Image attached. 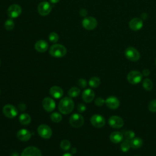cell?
<instances>
[{
	"label": "cell",
	"mask_w": 156,
	"mask_h": 156,
	"mask_svg": "<svg viewBox=\"0 0 156 156\" xmlns=\"http://www.w3.org/2000/svg\"><path fill=\"white\" fill-rule=\"evenodd\" d=\"M74 104L71 98L65 97L62 98L58 104V110L64 115L69 114L74 109Z\"/></svg>",
	"instance_id": "1"
},
{
	"label": "cell",
	"mask_w": 156,
	"mask_h": 156,
	"mask_svg": "<svg viewBox=\"0 0 156 156\" xmlns=\"http://www.w3.org/2000/svg\"><path fill=\"white\" fill-rule=\"evenodd\" d=\"M49 52L50 55L54 57L60 58L66 55V48L62 44H54L51 46Z\"/></svg>",
	"instance_id": "2"
},
{
	"label": "cell",
	"mask_w": 156,
	"mask_h": 156,
	"mask_svg": "<svg viewBox=\"0 0 156 156\" xmlns=\"http://www.w3.org/2000/svg\"><path fill=\"white\" fill-rule=\"evenodd\" d=\"M124 54L126 57L132 62H136L140 58V52L133 47H128L126 49Z\"/></svg>",
	"instance_id": "3"
},
{
	"label": "cell",
	"mask_w": 156,
	"mask_h": 156,
	"mask_svg": "<svg viewBox=\"0 0 156 156\" xmlns=\"http://www.w3.org/2000/svg\"><path fill=\"white\" fill-rule=\"evenodd\" d=\"M142 77L143 74H141V73H140L138 71L133 70L128 73L127 76V79L130 83L135 85L141 82Z\"/></svg>",
	"instance_id": "4"
},
{
	"label": "cell",
	"mask_w": 156,
	"mask_h": 156,
	"mask_svg": "<svg viewBox=\"0 0 156 156\" xmlns=\"http://www.w3.org/2000/svg\"><path fill=\"white\" fill-rule=\"evenodd\" d=\"M69 122L72 127L79 128L83 126L84 123V119L81 115L79 113H74L70 116Z\"/></svg>",
	"instance_id": "5"
},
{
	"label": "cell",
	"mask_w": 156,
	"mask_h": 156,
	"mask_svg": "<svg viewBox=\"0 0 156 156\" xmlns=\"http://www.w3.org/2000/svg\"><path fill=\"white\" fill-rule=\"evenodd\" d=\"M37 132L38 135L43 138L49 139L51 137L52 132L49 126L46 124H41L38 126Z\"/></svg>",
	"instance_id": "6"
},
{
	"label": "cell",
	"mask_w": 156,
	"mask_h": 156,
	"mask_svg": "<svg viewBox=\"0 0 156 156\" xmlns=\"http://www.w3.org/2000/svg\"><path fill=\"white\" fill-rule=\"evenodd\" d=\"M82 26L83 27L88 30H93L94 29L97 25H98V21L94 17L92 16H87L85 17L82 20Z\"/></svg>",
	"instance_id": "7"
},
{
	"label": "cell",
	"mask_w": 156,
	"mask_h": 156,
	"mask_svg": "<svg viewBox=\"0 0 156 156\" xmlns=\"http://www.w3.org/2000/svg\"><path fill=\"white\" fill-rule=\"evenodd\" d=\"M2 112L4 115L9 118H13L18 114L16 108L11 104H6L3 107Z\"/></svg>",
	"instance_id": "8"
},
{
	"label": "cell",
	"mask_w": 156,
	"mask_h": 156,
	"mask_svg": "<svg viewBox=\"0 0 156 156\" xmlns=\"http://www.w3.org/2000/svg\"><path fill=\"white\" fill-rule=\"evenodd\" d=\"M90 122L94 127L96 128H101L105 124V119L102 116L95 114L91 117Z\"/></svg>",
	"instance_id": "9"
},
{
	"label": "cell",
	"mask_w": 156,
	"mask_h": 156,
	"mask_svg": "<svg viewBox=\"0 0 156 156\" xmlns=\"http://www.w3.org/2000/svg\"><path fill=\"white\" fill-rule=\"evenodd\" d=\"M108 123L112 128L119 129L123 126L124 121L118 116H112L108 118Z\"/></svg>",
	"instance_id": "10"
},
{
	"label": "cell",
	"mask_w": 156,
	"mask_h": 156,
	"mask_svg": "<svg viewBox=\"0 0 156 156\" xmlns=\"http://www.w3.org/2000/svg\"><path fill=\"white\" fill-rule=\"evenodd\" d=\"M22 12L21 7L18 4L11 5L7 10V15L11 18H15L18 17Z\"/></svg>",
	"instance_id": "11"
},
{
	"label": "cell",
	"mask_w": 156,
	"mask_h": 156,
	"mask_svg": "<svg viewBox=\"0 0 156 156\" xmlns=\"http://www.w3.org/2000/svg\"><path fill=\"white\" fill-rule=\"evenodd\" d=\"M52 10V5L46 1L41 2L38 5V12L41 16L48 15Z\"/></svg>",
	"instance_id": "12"
},
{
	"label": "cell",
	"mask_w": 156,
	"mask_h": 156,
	"mask_svg": "<svg viewBox=\"0 0 156 156\" xmlns=\"http://www.w3.org/2000/svg\"><path fill=\"white\" fill-rule=\"evenodd\" d=\"M21 156H42L38 148L35 146H28L22 152Z\"/></svg>",
	"instance_id": "13"
},
{
	"label": "cell",
	"mask_w": 156,
	"mask_h": 156,
	"mask_svg": "<svg viewBox=\"0 0 156 156\" xmlns=\"http://www.w3.org/2000/svg\"><path fill=\"white\" fill-rule=\"evenodd\" d=\"M42 105L46 112H51L55 108V102L52 98L47 97L43 99L42 101Z\"/></svg>",
	"instance_id": "14"
},
{
	"label": "cell",
	"mask_w": 156,
	"mask_h": 156,
	"mask_svg": "<svg viewBox=\"0 0 156 156\" xmlns=\"http://www.w3.org/2000/svg\"><path fill=\"white\" fill-rule=\"evenodd\" d=\"M129 26L131 30L138 31L142 29L143 26V22L141 18H134L129 21Z\"/></svg>",
	"instance_id": "15"
},
{
	"label": "cell",
	"mask_w": 156,
	"mask_h": 156,
	"mask_svg": "<svg viewBox=\"0 0 156 156\" xmlns=\"http://www.w3.org/2000/svg\"><path fill=\"white\" fill-rule=\"evenodd\" d=\"M107 107L112 110H115L118 108L120 102L119 99L115 96H110L107 98L105 102Z\"/></svg>",
	"instance_id": "16"
},
{
	"label": "cell",
	"mask_w": 156,
	"mask_h": 156,
	"mask_svg": "<svg viewBox=\"0 0 156 156\" xmlns=\"http://www.w3.org/2000/svg\"><path fill=\"white\" fill-rule=\"evenodd\" d=\"M17 138L22 141H27L31 137V133L26 129H21L17 132Z\"/></svg>",
	"instance_id": "17"
},
{
	"label": "cell",
	"mask_w": 156,
	"mask_h": 156,
	"mask_svg": "<svg viewBox=\"0 0 156 156\" xmlns=\"http://www.w3.org/2000/svg\"><path fill=\"white\" fill-rule=\"evenodd\" d=\"M82 98L84 102L87 103L91 102L94 98V92L91 89H86L83 91Z\"/></svg>",
	"instance_id": "18"
},
{
	"label": "cell",
	"mask_w": 156,
	"mask_h": 156,
	"mask_svg": "<svg viewBox=\"0 0 156 156\" xmlns=\"http://www.w3.org/2000/svg\"><path fill=\"white\" fill-rule=\"evenodd\" d=\"M49 94L55 99L60 98L63 94V89L58 86H53L49 89Z\"/></svg>",
	"instance_id": "19"
},
{
	"label": "cell",
	"mask_w": 156,
	"mask_h": 156,
	"mask_svg": "<svg viewBox=\"0 0 156 156\" xmlns=\"http://www.w3.org/2000/svg\"><path fill=\"white\" fill-rule=\"evenodd\" d=\"M48 48V43L43 40H40L37 41L35 44V49L39 52H44Z\"/></svg>",
	"instance_id": "20"
},
{
	"label": "cell",
	"mask_w": 156,
	"mask_h": 156,
	"mask_svg": "<svg viewBox=\"0 0 156 156\" xmlns=\"http://www.w3.org/2000/svg\"><path fill=\"white\" fill-rule=\"evenodd\" d=\"M123 135L121 132L118 131H115L110 133V141L115 144L119 143L123 140Z\"/></svg>",
	"instance_id": "21"
},
{
	"label": "cell",
	"mask_w": 156,
	"mask_h": 156,
	"mask_svg": "<svg viewBox=\"0 0 156 156\" xmlns=\"http://www.w3.org/2000/svg\"><path fill=\"white\" fill-rule=\"evenodd\" d=\"M143 141L141 138L139 137H134L130 141V147L133 149H138L142 146Z\"/></svg>",
	"instance_id": "22"
},
{
	"label": "cell",
	"mask_w": 156,
	"mask_h": 156,
	"mask_svg": "<svg viewBox=\"0 0 156 156\" xmlns=\"http://www.w3.org/2000/svg\"><path fill=\"white\" fill-rule=\"evenodd\" d=\"M19 121L21 124L26 126L30 123L31 117L27 113H22L19 117Z\"/></svg>",
	"instance_id": "23"
},
{
	"label": "cell",
	"mask_w": 156,
	"mask_h": 156,
	"mask_svg": "<svg viewBox=\"0 0 156 156\" xmlns=\"http://www.w3.org/2000/svg\"><path fill=\"white\" fill-rule=\"evenodd\" d=\"M89 85L92 88H97L101 83L100 79L98 77L93 76L91 77L88 82Z\"/></svg>",
	"instance_id": "24"
},
{
	"label": "cell",
	"mask_w": 156,
	"mask_h": 156,
	"mask_svg": "<svg viewBox=\"0 0 156 156\" xmlns=\"http://www.w3.org/2000/svg\"><path fill=\"white\" fill-rule=\"evenodd\" d=\"M80 93V90L79 88L76 87H74L71 88L68 92V94L69 97L71 98H76L79 96Z\"/></svg>",
	"instance_id": "25"
},
{
	"label": "cell",
	"mask_w": 156,
	"mask_h": 156,
	"mask_svg": "<svg viewBox=\"0 0 156 156\" xmlns=\"http://www.w3.org/2000/svg\"><path fill=\"white\" fill-rule=\"evenodd\" d=\"M122 133L123 135V138L125 140L130 141L135 137V133L132 130H125Z\"/></svg>",
	"instance_id": "26"
},
{
	"label": "cell",
	"mask_w": 156,
	"mask_h": 156,
	"mask_svg": "<svg viewBox=\"0 0 156 156\" xmlns=\"http://www.w3.org/2000/svg\"><path fill=\"white\" fill-rule=\"evenodd\" d=\"M142 84H143V88L147 91L151 90L153 88V83H152V80L146 78V79H144Z\"/></svg>",
	"instance_id": "27"
},
{
	"label": "cell",
	"mask_w": 156,
	"mask_h": 156,
	"mask_svg": "<svg viewBox=\"0 0 156 156\" xmlns=\"http://www.w3.org/2000/svg\"><path fill=\"white\" fill-rule=\"evenodd\" d=\"M50 118H51V121L54 122H59L62 121V116L61 114H60L59 113L54 112L51 115Z\"/></svg>",
	"instance_id": "28"
},
{
	"label": "cell",
	"mask_w": 156,
	"mask_h": 156,
	"mask_svg": "<svg viewBox=\"0 0 156 156\" xmlns=\"http://www.w3.org/2000/svg\"><path fill=\"white\" fill-rule=\"evenodd\" d=\"M120 147H121V150L122 152H126L129 151V149H130V148L131 147H130V141L124 140L122 142V143L121 144Z\"/></svg>",
	"instance_id": "29"
},
{
	"label": "cell",
	"mask_w": 156,
	"mask_h": 156,
	"mask_svg": "<svg viewBox=\"0 0 156 156\" xmlns=\"http://www.w3.org/2000/svg\"><path fill=\"white\" fill-rule=\"evenodd\" d=\"M15 26L14 21L12 20V19H9L5 21L4 23V27L7 30H11L13 29Z\"/></svg>",
	"instance_id": "30"
},
{
	"label": "cell",
	"mask_w": 156,
	"mask_h": 156,
	"mask_svg": "<svg viewBox=\"0 0 156 156\" xmlns=\"http://www.w3.org/2000/svg\"><path fill=\"white\" fill-rule=\"evenodd\" d=\"M60 147L63 151H68L71 147V143L67 140H63L60 143Z\"/></svg>",
	"instance_id": "31"
},
{
	"label": "cell",
	"mask_w": 156,
	"mask_h": 156,
	"mask_svg": "<svg viewBox=\"0 0 156 156\" xmlns=\"http://www.w3.org/2000/svg\"><path fill=\"white\" fill-rule=\"evenodd\" d=\"M58 35L57 33L55 32H51L49 35V40L51 42L53 43H57L58 40Z\"/></svg>",
	"instance_id": "32"
},
{
	"label": "cell",
	"mask_w": 156,
	"mask_h": 156,
	"mask_svg": "<svg viewBox=\"0 0 156 156\" xmlns=\"http://www.w3.org/2000/svg\"><path fill=\"white\" fill-rule=\"evenodd\" d=\"M148 109L150 112H156V99H153L149 102Z\"/></svg>",
	"instance_id": "33"
},
{
	"label": "cell",
	"mask_w": 156,
	"mask_h": 156,
	"mask_svg": "<svg viewBox=\"0 0 156 156\" xmlns=\"http://www.w3.org/2000/svg\"><path fill=\"white\" fill-rule=\"evenodd\" d=\"M105 102V100H104L102 98L99 97V98H97L95 99L94 103H95L96 105H97L98 107H101V106H102L104 104Z\"/></svg>",
	"instance_id": "34"
},
{
	"label": "cell",
	"mask_w": 156,
	"mask_h": 156,
	"mask_svg": "<svg viewBox=\"0 0 156 156\" xmlns=\"http://www.w3.org/2000/svg\"><path fill=\"white\" fill-rule=\"evenodd\" d=\"M77 84H78V85L80 87H81L82 88H85L87 87V81H86L85 79H79L78 80V81H77Z\"/></svg>",
	"instance_id": "35"
},
{
	"label": "cell",
	"mask_w": 156,
	"mask_h": 156,
	"mask_svg": "<svg viewBox=\"0 0 156 156\" xmlns=\"http://www.w3.org/2000/svg\"><path fill=\"white\" fill-rule=\"evenodd\" d=\"M77 110L80 113L83 112L86 110V106L83 104H79L77 106Z\"/></svg>",
	"instance_id": "36"
},
{
	"label": "cell",
	"mask_w": 156,
	"mask_h": 156,
	"mask_svg": "<svg viewBox=\"0 0 156 156\" xmlns=\"http://www.w3.org/2000/svg\"><path fill=\"white\" fill-rule=\"evenodd\" d=\"M88 13V12L86 9H81L80 10H79V14L80 16H85Z\"/></svg>",
	"instance_id": "37"
},
{
	"label": "cell",
	"mask_w": 156,
	"mask_h": 156,
	"mask_svg": "<svg viewBox=\"0 0 156 156\" xmlns=\"http://www.w3.org/2000/svg\"><path fill=\"white\" fill-rule=\"evenodd\" d=\"M26 105L24 104L21 103L18 105V109L20 111H24L26 110Z\"/></svg>",
	"instance_id": "38"
},
{
	"label": "cell",
	"mask_w": 156,
	"mask_h": 156,
	"mask_svg": "<svg viewBox=\"0 0 156 156\" xmlns=\"http://www.w3.org/2000/svg\"><path fill=\"white\" fill-rule=\"evenodd\" d=\"M142 74L144 76H147L150 74V71L148 69H144L143 70V72H142Z\"/></svg>",
	"instance_id": "39"
},
{
	"label": "cell",
	"mask_w": 156,
	"mask_h": 156,
	"mask_svg": "<svg viewBox=\"0 0 156 156\" xmlns=\"http://www.w3.org/2000/svg\"><path fill=\"white\" fill-rule=\"evenodd\" d=\"M51 2L53 3V4H55V3H57L60 0H49Z\"/></svg>",
	"instance_id": "40"
},
{
	"label": "cell",
	"mask_w": 156,
	"mask_h": 156,
	"mask_svg": "<svg viewBox=\"0 0 156 156\" xmlns=\"http://www.w3.org/2000/svg\"><path fill=\"white\" fill-rule=\"evenodd\" d=\"M71 151L72 154H75L76 152V148H73V149H71Z\"/></svg>",
	"instance_id": "41"
},
{
	"label": "cell",
	"mask_w": 156,
	"mask_h": 156,
	"mask_svg": "<svg viewBox=\"0 0 156 156\" xmlns=\"http://www.w3.org/2000/svg\"><path fill=\"white\" fill-rule=\"evenodd\" d=\"M62 156H73L70 153H66V154H64Z\"/></svg>",
	"instance_id": "42"
},
{
	"label": "cell",
	"mask_w": 156,
	"mask_h": 156,
	"mask_svg": "<svg viewBox=\"0 0 156 156\" xmlns=\"http://www.w3.org/2000/svg\"><path fill=\"white\" fill-rule=\"evenodd\" d=\"M12 156H19V155H18V153H16V152H15V153L12 154Z\"/></svg>",
	"instance_id": "43"
},
{
	"label": "cell",
	"mask_w": 156,
	"mask_h": 156,
	"mask_svg": "<svg viewBox=\"0 0 156 156\" xmlns=\"http://www.w3.org/2000/svg\"><path fill=\"white\" fill-rule=\"evenodd\" d=\"M155 65H156V59H155Z\"/></svg>",
	"instance_id": "44"
},
{
	"label": "cell",
	"mask_w": 156,
	"mask_h": 156,
	"mask_svg": "<svg viewBox=\"0 0 156 156\" xmlns=\"http://www.w3.org/2000/svg\"><path fill=\"white\" fill-rule=\"evenodd\" d=\"M0 65H1V60H0Z\"/></svg>",
	"instance_id": "45"
},
{
	"label": "cell",
	"mask_w": 156,
	"mask_h": 156,
	"mask_svg": "<svg viewBox=\"0 0 156 156\" xmlns=\"http://www.w3.org/2000/svg\"><path fill=\"white\" fill-rule=\"evenodd\" d=\"M0 94H1V90H0Z\"/></svg>",
	"instance_id": "46"
}]
</instances>
